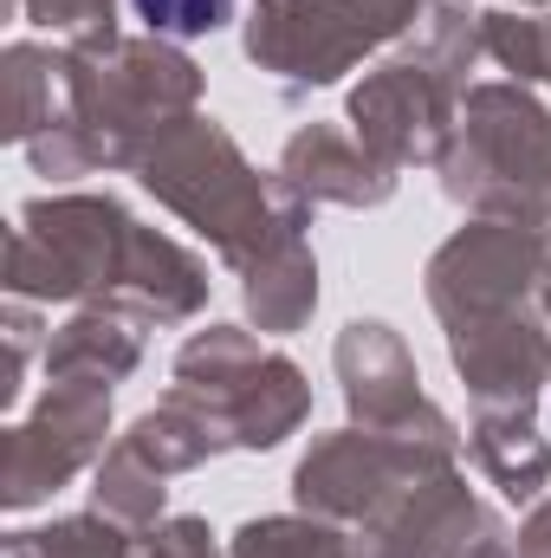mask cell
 I'll return each mask as SVG.
<instances>
[{
  "mask_svg": "<svg viewBox=\"0 0 551 558\" xmlns=\"http://www.w3.org/2000/svg\"><path fill=\"white\" fill-rule=\"evenodd\" d=\"M137 13L149 20V26L175 33V39H195V33H215V26H228L234 0H137Z\"/></svg>",
  "mask_w": 551,
  "mask_h": 558,
  "instance_id": "6da1fadb",
  "label": "cell"
}]
</instances>
